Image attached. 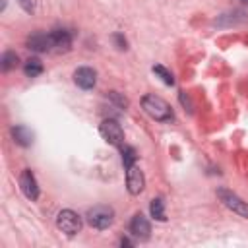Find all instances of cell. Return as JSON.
<instances>
[{"label":"cell","mask_w":248,"mask_h":248,"mask_svg":"<svg viewBox=\"0 0 248 248\" xmlns=\"http://www.w3.org/2000/svg\"><path fill=\"white\" fill-rule=\"evenodd\" d=\"M141 108L153 120H157V122H169V120H172V108H170V105L165 99H161V97H157L153 93L141 97Z\"/></svg>","instance_id":"obj_1"},{"label":"cell","mask_w":248,"mask_h":248,"mask_svg":"<svg viewBox=\"0 0 248 248\" xmlns=\"http://www.w3.org/2000/svg\"><path fill=\"white\" fill-rule=\"evenodd\" d=\"M244 21H248L246 12H242V10H232V12L221 14V16L215 19V25H219V27H232V25H240V23H244Z\"/></svg>","instance_id":"obj_11"},{"label":"cell","mask_w":248,"mask_h":248,"mask_svg":"<svg viewBox=\"0 0 248 248\" xmlns=\"http://www.w3.org/2000/svg\"><path fill=\"white\" fill-rule=\"evenodd\" d=\"M23 72H25L27 78H37V76H41V74H43V64H41V60H39V58H29V60L25 62V66H23Z\"/></svg>","instance_id":"obj_15"},{"label":"cell","mask_w":248,"mask_h":248,"mask_svg":"<svg viewBox=\"0 0 248 248\" xmlns=\"http://www.w3.org/2000/svg\"><path fill=\"white\" fill-rule=\"evenodd\" d=\"M16 64H17V54H16L14 50H6V52L2 54V60H0L2 72H10L12 68H16Z\"/></svg>","instance_id":"obj_16"},{"label":"cell","mask_w":248,"mask_h":248,"mask_svg":"<svg viewBox=\"0 0 248 248\" xmlns=\"http://www.w3.org/2000/svg\"><path fill=\"white\" fill-rule=\"evenodd\" d=\"M112 39H114V43H116V46H118L120 50H126V48H128V43H126V39H124L120 33H114Z\"/></svg>","instance_id":"obj_21"},{"label":"cell","mask_w":248,"mask_h":248,"mask_svg":"<svg viewBox=\"0 0 248 248\" xmlns=\"http://www.w3.org/2000/svg\"><path fill=\"white\" fill-rule=\"evenodd\" d=\"M120 151H122V163L124 167H130L136 163V149L130 147V145H120Z\"/></svg>","instance_id":"obj_18"},{"label":"cell","mask_w":248,"mask_h":248,"mask_svg":"<svg viewBox=\"0 0 248 248\" xmlns=\"http://www.w3.org/2000/svg\"><path fill=\"white\" fill-rule=\"evenodd\" d=\"M149 213L153 219L157 221H167V215H165V203L161 198H153L151 203H149Z\"/></svg>","instance_id":"obj_14"},{"label":"cell","mask_w":248,"mask_h":248,"mask_svg":"<svg viewBox=\"0 0 248 248\" xmlns=\"http://www.w3.org/2000/svg\"><path fill=\"white\" fill-rule=\"evenodd\" d=\"M56 227L68 236H74L81 231V217L72 209H62L56 215Z\"/></svg>","instance_id":"obj_3"},{"label":"cell","mask_w":248,"mask_h":248,"mask_svg":"<svg viewBox=\"0 0 248 248\" xmlns=\"http://www.w3.org/2000/svg\"><path fill=\"white\" fill-rule=\"evenodd\" d=\"M217 198H219V200L223 202V205L229 207L232 213H236V215L248 219V203L242 202L234 192H231V190H227V188H217Z\"/></svg>","instance_id":"obj_4"},{"label":"cell","mask_w":248,"mask_h":248,"mask_svg":"<svg viewBox=\"0 0 248 248\" xmlns=\"http://www.w3.org/2000/svg\"><path fill=\"white\" fill-rule=\"evenodd\" d=\"M107 97H108V101H112V103H114L118 108H126V107H128V101H126V97H122L118 91H110Z\"/></svg>","instance_id":"obj_19"},{"label":"cell","mask_w":248,"mask_h":248,"mask_svg":"<svg viewBox=\"0 0 248 248\" xmlns=\"http://www.w3.org/2000/svg\"><path fill=\"white\" fill-rule=\"evenodd\" d=\"M85 217H87V223H89L93 229L105 231V229H108V227L112 225V221H114V209H112L110 205L99 203V205L89 207Z\"/></svg>","instance_id":"obj_2"},{"label":"cell","mask_w":248,"mask_h":248,"mask_svg":"<svg viewBox=\"0 0 248 248\" xmlns=\"http://www.w3.org/2000/svg\"><path fill=\"white\" fill-rule=\"evenodd\" d=\"M130 234L138 240H147L151 234V225L143 213H136L130 221Z\"/></svg>","instance_id":"obj_8"},{"label":"cell","mask_w":248,"mask_h":248,"mask_svg":"<svg viewBox=\"0 0 248 248\" xmlns=\"http://www.w3.org/2000/svg\"><path fill=\"white\" fill-rule=\"evenodd\" d=\"M17 4H19L27 14H33L35 8H37V0H17Z\"/></svg>","instance_id":"obj_20"},{"label":"cell","mask_w":248,"mask_h":248,"mask_svg":"<svg viewBox=\"0 0 248 248\" xmlns=\"http://www.w3.org/2000/svg\"><path fill=\"white\" fill-rule=\"evenodd\" d=\"M27 46L35 52H50L52 50V41L50 33H33L27 39Z\"/></svg>","instance_id":"obj_12"},{"label":"cell","mask_w":248,"mask_h":248,"mask_svg":"<svg viewBox=\"0 0 248 248\" xmlns=\"http://www.w3.org/2000/svg\"><path fill=\"white\" fill-rule=\"evenodd\" d=\"M74 81L78 87L81 89H93L95 83H97V72L93 68H87V66H81L74 72Z\"/></svg>","instance_id":"obj_10"},{"label":"cell","mask_w":248,"mask_h":248,"mask_svg":"<svg viewBox=\"0 0 248 248\" xmlns=\"http://www.w3.org/2000/svg\"><path fill=\"white\" fill-rule=\"evenodd\" d=\"M180 103H182V105L192 112V103H190V99H188V95H186L184 91H180Z\"/></svg>","instance_id":"obj_22"},{"label":"cell","mask_w":248,"mask_h":248,"mask_svg":"<svg viewBox=\"0 0 248 248\" xmlns=\"http://www.w3.org/2000/svg\"><path fill=\"white\" fill-rule=\"evenodd\" d=\"M120 244H122V246H132V242H130L128 238H122V240H120Z\"/></svg>","instance_id":"obj_23"},{"label":"cell","mask_w":248,"mask_h":248,"mask_svg":"<svg viewBox=\"0 0 248 248\" xmlns=\"http://www.w3.org/2000/svg\"><path fill=\"white\" fill-rule=\"evenodd\" d=\"M52 50L54 52H68L72 48V31L68 29H52L50 31Z\"/></svg>","instance_id":"obj_9"},{"label":"cell","mask_w":248,"mask_h":248,"mask_svg":"<svg viewBox=\"0 0 248 248\" xmlns=\"http://www.w3.org/2000/svg\"><path fill=\"white\" fill-rule=\"evenodd\" d=\"M151 70H153V74H155V76H157V78H159V79H161L165 85H174V78H172V74H170V72H169L165 66L155 64Z\"/></svg>","instance_id":"obj_17"},{"label":"cell","mask_w":248,"mask_h":248,"mask_svg":"<svg viewBox=\"0 0 248 248\" xmlns=\"http://www.w3.org/2000/svg\"><path fill=\"white\" fill-rule=\"evenodd\" d=\"M12 138L21 147H29L33 143V132L27 126H23V124H17V126L12 128Z\"/></svg>","instance_id":"obj_13"},{"label":"cell","mask_w":248,"mask_h":248,"mask_svg":"<svg viewBox=\"0 0 248 248\" xmlns=\"http://www.w3.org/2000/svg\"><path fill=\"white\" fill-rule=\"evenodd\" d=\"M143 186H145V178H143V172L140 170V167L134 163L130 167H126V188L132 196H138L143 192Z\"/></svg>","instance_id":"obj_6"},{"label":"cell","mask_w":248,"mask_h":248,"mask_svg":"<svg viewBox=\"0 0 248 248\" xmlns=\"http://www.w3.org/2000/svg\"><path fill=\"white\" fill-rule=\"evenodd\" d=\"M240 2H242V4H246V6H248V0H240Z\"/></svg>","instance_id":"obj_24"},{"label":"cell","mask_w":248,"mask_h":248,"mask_svg":"<svg viewBox=\"0 0 248 248\" xmlns=\"http://www.w3.org/2000/svg\"><path fill=\"white\" fill-rule=\"evenodd\" d=\"M99 132L103 136V140L110 145H124V132L120 128V124L114 118H105L99 126Z\"/></svg>","instance_id":"obj_5"},{"label":"cell","mask_w":248,"mask_h":248,"mask_svg":"<svg viewBox=\"0 0 248 248\" xmlns=\"http://www.w3.org/2000/svg\"><path fill=\"white\" fill-rule=\"evenodd\" d=\"M19 188H21V192H23V196H25L27 200L35 202V200L39 198V184H37L35 174H33L29 169H25V170L19 174Z\"/></svg>","instance_id":"obj_7"}]
</instances>
